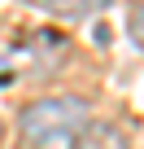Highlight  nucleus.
I'll return each mask as SVG.
<instances>
[{
    "instance_id": "7ed1b4c3",
    "label": "nucleus",
    "mask_w": 144,
    "mask_h": 149,
    "mask_svg": "<svg viewBox=\"0 0 144 149\" xmlns=\"http://www.w3.org/2000/svg\"><path fill=\"white\" fill-rule=\"evenodd\" d=\"M39 5H44L52 18H70V22H79V18H92V13L109 9V0H39Z\"/></svg>"
},
{
    "instance_id": "f257e3e1",
    "label": "nucleus",
    "mask_w": 144,
    "mask_h": 149,
    "mask_svg": "<svg viewBox=\"0 0 144 149\" xmlns=\"http://www.w3.org/2000/svg\"><path fill=\"white\" fill-rule=\"evenodd\" d=\"M92 118V105L83 97H44V101H31L22 114H18V132L26 145H48V140H61V136H79Z\"/></svg>"
},
{
    "instance_id": "423d86ee",
    "label": "nucleus",
    "mask_w": 144,
    "mask_h": 149,
    "mask_svg": "<svg viewBox=\"0 0 144 149\" xmlns=\"http://www.w3.org/2000/svg\"><path fill=\"white\" fill-rule=\"evenodd\" d=\"M9 79H13V74H5V70H0V88H5V84H9Z\"/></svg>"
},
{
    "instance_id": "f03ea898",
    "label": "nucleus",
    "mask_w": 144,
    "mask_h": 149,
    "mask_svg": "<svg viewBox=\"0 0 144 149\" xmlns=\"http://www.w3.org/2000/svg\"><path fill=\"white\" fill-rule=\"evenodd\" d=\"M74 149H131V145H127V136L114 123H88L74 136Z\"/></svg>"
},
{
    "instance_id": "20e7f679",
    "label": "nucleus",
    "mask_w": 144,
    "mask_h": 149,
    "mask_svg": "<svg viewBox=\"0 0 144 149\" xmlns=\"http://www.w3.org/2000/svg\"><path fill=\"white\" fill-rule=\"evenodd\" d=\"M127 31H131V40H135V48L144 53V5H135V9L127 13Z\"/></svg>"
},
{
    "instance_id": "39448f33",
    "label": "nucleus",
    "mask_w": 144,
    "mask_h": 149,
    "mask_svg": "<svg viewBox=\"0 0 144 149\" xmlns=\"http://www.w3.org/2000/svg\"><path fill=\"white\" fill-rule=\"evenodd\" d=\"M92 40H96L101 48H109V26H96V35H92Z\"/></svg>"
}]
</instances>
